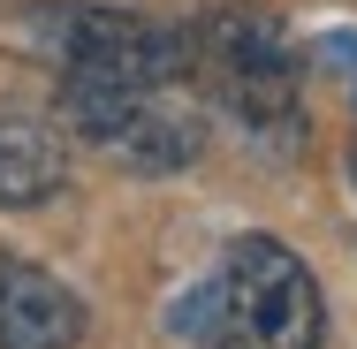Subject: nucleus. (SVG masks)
I'll return each mask as SVG.
<instances>
[{"mask_svg":"<svg viewBox=\"0 0 357 349\" xmlns=\"http://www.w3.org/2000/svg\"><path fill=\"white\" fill-rule=\"evenodd\" d=\"M183 54H190V76H206V91L259 144H274V152H296L304 144L296 54H289V31L266 8H206L183 31Z\"/></svg>","mask_w":357,"mask_h":349,"instance_id":"nucleus-2","label":"nucleus"},{"mask_svg":"<svg viewBox=\"0 0 357 349\" xmlns=\"http://www.w3.org/2000/svg\"><path fill=\"white\" fill-rule=\"evenodd\" d=\"M175 334L198 349H319L327 304L282 235H236L220 266L175 304Z\"/></svg>","mask_w":357,"mask_h":349,"instance_id":"nucleus-1","label":"nucleus"},{"mask_svg":"<svg viewBox=\"0 0 357 349\" xmlns=\"http://www.w3.org/2000/svg\"><path fill=\"white\" fill-rule=\"evenodd\" d=\"M54 114L84 152L130 175H175L206 152V114L183 84H61Z\"/></svg>","mask_w":357,"mask_h":349,"instance_id":"nucleus-3","label":"nucleus"},{"mask_svg":"<svg viewBox=\"0 0 357 349\" xmlns=\"http://www.w3.org/2000/svg\"><path fill=\"white\" fill-rule=\"evenodd\" d=\"M61 190V137L46 122H31L23 107H0V205H46Z\"/></svg>","mask_w":357,"mask_h":349,"instance_id":"nucleus-6","label":"nucleus"},{"mask_svg":"<svg viewBox=\"0 0 357 349\" xmlns=\"http://www.w3.org/2000/svg\"><path fill=\"white\" fill-rule=\"evenodd\" d=\"M31 46L61 69V84H190L183 31L107 0H46L31 8Z\"/></svg>","mask_w":357,"mask_h":349,"instance_id":"nucleus-4","label":"nucleus"},{"mask_svg":"<svg viewBox=\"0 0 357 349\" xmlns=\"http://www.w3.org/2000/svg\"><path fill=\"white\" fill-rule=\"evenodd\" d=\"M84 334V296L61 288L46 266L0 251V349H69Z\"/></svg>","mask_w":357,"mask_h":349,"instance_id":"nucleus-5","label":"nucleus"}]
</instances>
